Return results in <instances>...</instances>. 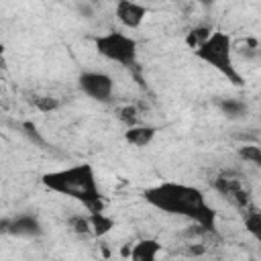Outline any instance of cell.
Listing matches in <instances>:
<instances>
[{
    "label": "cell",
    "mask_w": 261,
    "mask_h": 261,
    "mask_svg": "<svg viewBox=\"0 0 261 261\" xmlns=\"http://www.w3.org/2000/svg\"><path fill=\"white\" fill-rule=\"evenodd\" d=\"M145 200L161 212L186 216L206 230L214 228V210L206 204L202 192L192 186L165 181L145 190Z\"/></svg>",
    "instance_id": "1"
},
{
    "label": "cell",
    "mask_w": 261,
    "mask_h": 261,
    "mask_svg": "<svg viewBox=\"0 0 261 261\" xmlns=\"http://www.w3.org/2000/svg\"><path fill=\"white\" fill-rule=\"evenodd\" d=\"M43 184L57 194L80 200L92 214L104 212L102 210V196L98 192V181H96L92 165H88V163L49 171L43 175Z\"/></svg>",
    "instance_id": "2"
},
{
    "label": "cell",
    "mask_w": 261,
    "mask_h": 261,
    "mask_svg": "<svg viewBox=\"0 0 261 261\" xmlns=\"http://www.w3.org/2000/svg\"><path fill=\"white\" fill-rule=\"evenodd\" d=\"M196 55L208 65H212L216 71H220L224 77H228L232 84H241V75L237 73L232 63V41L226 33H212V37L196 51Z\"/></svg>",
    "instance_id": "3"
},
{
    "label": "cell",
    "mask_w": 261,
    "mask_h": 261,
    "mask_svg": "<svg viewBox=\"0 0 261 261\" xmlns=\"http://www.w3.org/2000/svg\"><path fill=\"white\" fill-rule=\"evenodd\" d=\"M96 49L108 61H114L118 65L130 67L137 61V41L120 31H110L106 35H100L96 39Z\"/></svg>",
    "instance_id": "4"
},
{
    "label": "cell",
    "mask_w": 261,
    "mask_h": 261,
    "mask_svg": "<svg viewBox=\"0 0 261 261\" xmlns=\"http://www.w3.org/2000/svg\"><path fill=\"white\" fill-rule=\"evenodd\" d=\"M80 88L86 96L98 102H108L114 94V82L104 71H84L80 75Z\"/></svg>",
    "instance_id": "5"
},
{
    "label": "cell",
    "mask_w": 261,
    "mask_h": 261,
    "mask_svg": "<svg viewBox=\"0 0 261 261\" xmlns=\"http://www.w3.org/2000/svg\"><path fill=\"white\" fill-rule=\"evenodd\" d=\"M114 12H116V18L120 20L122 27L126 29H139L147 16V8L143 4H137V2H118L114 6Z\"/></svg>",
    "instance_id": "6"
},
{
    "label": "cell",
    "mask_w": 261,
    "mask_h": 261,
    "mask_svg": "<svg viewBox=\"0 0 261 261\" xmlns=\"http://www.w3.org/2000/svg\"><path fill=\"white\" fill-rule=\"evenodd\" d=\"M161 253V245L153 239H145V241H139L137 245H133L130 249V261H157Z\"/></svg>",
    "instance_id": "7"
},
{
    "label": "cell",
    "mask_w": 261,
    "mask_h": 261,
    "mask_svg": "<svg viewBox=\"0 0 261 261\" xmlns=\"http://www.w3.org/2000/svg\"><path fill=\"white\" fill-rule=\"evenodd\" d=\"M155 137V128L153 126H147V124H135L130 128L124 130V139L126 143L135 145V147H145L153 141Z\"/></svg>",
    "instance_id": "8"
},
{
    "label": "cell",
    "mask_w": 261,
    "mask_h": 261,
    "mask_svg": "<svg viewBox=\"0 0 261 261\" xmlns=\"http://www.w3.org/2000/svg\"><path fill=\"white\" fill-rule=\"evenodd\" d=\"M39 228H41V226H39L37 218L27 216V214L16 216V218L12 220V226H10V230H12L14 234H18V237H33V234L39 232Z\"/></svg>",
    "instance_id": "9"
},
{
    "label": "cell",
    "mask_w": 261,
    "mask_h": 261,
    "mask_svg": "<svg viewBox=\"0 0 261 261\" xmlns=\"http://www.w3.org/2000/svg\"><path fill=\"white\" fill-rule=\"evenodd\" d=\"M90 224H92V232L102 237L106 232H110L114 228V222L110 216H106L104 212H96V214H90Z\"/></svg>",
    "instance_id": "10"
},
{
    "label": "cell",
    "mask_w": 261,
    "mask_h": 261,
    "mask_svg": "<svg viewBox=\"0 0 261 261\" xmlns=\"http://www.w3.org/2000/svg\"><path fill=\"white\" fill-rule=\"evenodd\" d=\"M212 37V31L208 29V27H194L190 33H188V37H186V43L194 49V51H198L208 39Z\"/></svg>",
    "instance_id": "11"
},
{
    "label": "cell",
    "mask_w": 261,
    "mask_h": 261,
    "mask_svg": "<svg viewBox=\"0 0 261 261\" xmlns=\"http://www.w3.org/2000/svg\"><path fill=\"white\" fill-rule=\"evenodd\" d=\"M239 157L247 163L259 165L261 167V147L259 145H243L239 147Z\"/></svg>",
    "instance_id": "12"
},
{
    "label": "cell",
    "mask_w": 261,
    "mask_h": 261,
    "mask_svg": "<svg viewBox=\"0 0 261 261\" xmlns=\"http://www.w3.org/2000/svg\"><path fill=\"white\" fill-rule=\"evenodd\" d=\"M118 118L130 128V126H135V124H139V112H137V108L135 106H122L120 110H118Z\"/></svg>",
    "instance_id": "13"
},
{
    "label": "cell",
    "mask_w": 261,
    "mask_h": 261,
    "mask_svg": "<svg viewBox=\"0 0 261 261\" xmlns=\"http://www.w3.org/2000/svg\"><path fill=\"white\" fill-rule=\"evenodd\" d=\"M245 226L257 241H261V212H251L245 220Z\"/></svg>",
    "instance_id": "14"
},
{
    "label": "cell",
    "mask_w": 261,
    "mask_h": 261,
    "mask_svg": "<svg viewBox=\"0 0 261 261\" xmlns=\"http://www.w3.org/2000/svg\"><path fill=\"white\" fill-rule=\"evenodd\" d=\"M220 108H222V112L228 114V116H239V114H243L245 104L239 102V100H224V102L220 104Z\"/></svg>",
    "instance_id": "15"
},
{
    "label": "cell",
    "mask_w": 261,
    "mask_h": 261,
    "mask_svg": "<svg viewBox=\"0 0 261 261\" xmlns=\"http://www.w3.org/2000/svg\"><path fill=\"white\" fill-rule=\"evenodd\" d=\"M71 228L80 234H86V232H92V224H90V218H82V216H73L71 218Z\"/></svg>",
    "instance_id": "16"
}]
</instances>
